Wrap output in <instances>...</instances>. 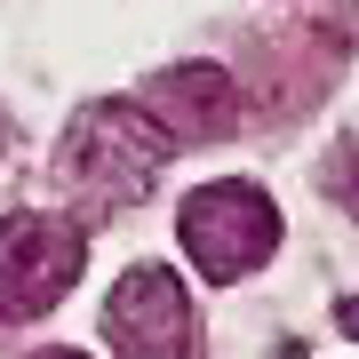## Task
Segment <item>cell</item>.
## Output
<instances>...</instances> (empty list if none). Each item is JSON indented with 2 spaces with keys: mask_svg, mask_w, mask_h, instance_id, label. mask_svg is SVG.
Here are the masks:
<instances>
[{
  "mask_svg": "<svg viewBox=\"0 0 359 359\" xmlns=\"http://www.w3.org/2000/svg\"><path fill=\"white\" fill-rule=\"evenodd\" d=\"M32 359H80V351H65V344H48V351H32Z\"/></svg>",
  "mask_w": 359,
  "mask_h": 359,
  "instance_id": "obj_7",
  "label": "cell"
},
{
  "mask_svg": "<svg viewBox=\"0 0 359 359\" xmlns=\"http://www.w3.org/2000/svg\"><path fill=\"white\" fill-rule=\"evenodd\" d=\"M88 264V231L48 208H16L0 216V320H40L56 311Z\"/></svg>",
  "mask_w": 359,
  "mask_h": 359,
  "instance_id": "obj_3",
  "label": "cell"
},
{
  "mask_svg": "<svg viewBox=\"0 0 359 359\" xmlns=\"http://www.w3.org/2000/svg\"><path fill=\"white\" fill-rule=\"evenodd\" d=\"M176 136L144 112L136 96H104L88 112H72V136H65V184L88 192L96 208H128L144 184L168 168Z\"/></svg>",
  "mask_w": 359,
  "mask_h": 359,
  "instance_id": "obj_1",
  "label": "cell"
},
{
  "mask_svg": "<svg viewBox=\"0 0 359 359\" xmlns=\"http://www.w3.org/2000/svg\"><path fill=\"white\" fill-rule=\"evenodd\" d=\"M176 240H184V256L200 264V280H248L271 248H280V208H271L264 184H240V176H224V184H200L192 200L176 208Z\"/></svg>",
  "mask_w": 359,
  "mask_h": 359,
  "instance_id": "obj_2",
  "label": "cell"
},
{
  "mask_svg": "<svg viewBox=\"0 0 359 359\" xmlns=\"http://www.w3.org/2000/svg\"><path fill=\"white\" fill-rule=\"evenodd\" d=\"M327 176H335V192H344V208H359V136L335 152V168H327Z\"/></svg>",
  "mask_w": 359,
  "mask_h": 359,
  "instance_id": "obj_6",
  "label": "cell"
},
{
  "mask_svg": "<svg viewBox=\"0 0 359 359\" xmlns=\"http://www.w3.org/2000/svg\"><path fill=\"white\" fill-rule=\"evenodd\" d=\"M136 104H144V112H152L176 144H224L231 128H240L231 72H216V65H168V72H160Z\"/></svg>",
  "mask_w": 359,
  "mask_h": 359,
  "instance_id": "obj_5",
  "label": "cell"
},
{
  "mask_svg": "<svg viewBox=\"0 0 359 359\" xmlns=\"http://www.w3.org/2000/svg\"><path fill=\"white\" fill-rule=\"evenodd\" d=\"M344 327H351V335H359V304H344Z\"/></svg>",
  "mask_w": 359,
  "mask_h": 359,
  "instance_id": "obj_8",
  "label": "cell"
},
{
  "mask_svg": "<svg viewBox=\"0 0 359 359\" xmlns=\"http://www.w3.org/2000/svg\"><path fill=\"white\" fill-rule=\"evenodd\" d=\"M104 344L120 359H192V295L168 264H128L120 287L104 295Z\"/></svg>",
  "mask_w": 359,
  "mask_h": 359,
  "instance_id": "obj_4",
  "label": "cell"
}]
</instances>
